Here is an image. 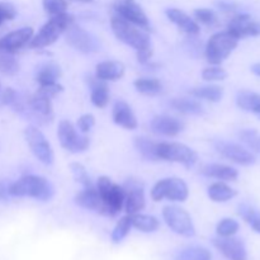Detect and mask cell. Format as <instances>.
Listing matches in <instances>:
<instances>
[{"label": "cell", "instance_id": "44", "mask_svg": "<svg viewBox=\"0 0 260 260\" xmlns=\"http://www.w3.org/2000/svg\"><path fill=\"white\" fill-rule=\"evenodd\" d=\"M63 91V86L58 83H53V84H47V85H40L38 90L36 91L40 95L46 96V98L53 99L55 96H57L58 94L62 93Z\"/></svg>", "mask_w": 260, "mask_h": 260}, {"label": "cell", "instance_id": "22", "mask_svg": "<svg viewBox=\"0 0 260 260\" xmlns=\"http://www.w3.org/2000/svg\"><path fill=\"white\" fill-rule=\"evenodd\" d=\"M112 117H113L114 123L126 129H136L137 126H139L136 116H135L129 104L126 103L124 101H121V99L114 103Z\"/></svg>", "mask_w": 260, "mask_h": 260}, {"label": "cell", "instance_id": "3", "mask_svg": "<svg viewBox=\"0 0 260 260\" xmlns=\"http://www.w3.org/2000/svg\"><path fill=\"white\" fill-rule=\"evenodd\" d=\"M111 27L114 36L121 42L126 43L127 46H131L132 48H135L136 52L152 46L150 36L147 35L146 30L132 24L128 20L119 17V15H113L111 18Z\"/></svg>", "mask_w": 260, "mask_h": 260}, {"label": "cell", "instance_id": "10", "mask_svg": "<svg viewBox=\"0 0 260 260\" xmlns=\"http://www.w3.org/2000/svg\"><path fill=\"white\" fill-rule=\"evenodd\" d=\"M24 136L33 155L42 164L52 165L53 160H55V154H53L52 147H51L50 142L46 139L45 135L42 134V131L38 129V127L28 126L24 129Z\"/></svg>", "mask_w": 260, "mask_h": 260}, {"label": "cell", "instance_id": "21", "mask_svg": "<svg viewBox=\"0 0 260 260\" xmlns=\"http://www.w3.org/2000/svg\"><path fill=\"white\" fill-rule=\"evenodd\" d=\"M165 13H167V17L169 18L170 22L174 23L182 32L189 36L200 35V24L196 22V19L190 18V15H188L184 10H180L178 8H170Z\"/></svg>", "mask_w": 260, "mask_h": 260}, {"label": "cell", "instance_id": "13", "mask_svg": "<svg viewBox=\"0 0 260 260\" xmlns=\"http://www.w3.org/2000/svg\"><path fill=\"white\" fill-rule=\"evenodd\" d=\"M27 117H30L38 123H50L55 117L52 99L46 98L37 93L32 94L27 98Z\"/></svg>", "mask_w": 260, "mask_h": 260}, {"label": "cell", "instance_id": "46", "mask_svg": "<svg viewBox=\"0 0 260 260\" xmlns=\"http://www.w3.org/2000/svg\"><path fill=\"white\" fill-rule=\"evenodd\" d=\"M94 124H95V118H94L93 114L90 113L83 114V116L78 119V122H76V126H78V128L80 129L83 134H86V132L90 131L94 127Z\"/></svg>", "mask_w": 260, "mask_h": 260}, {"label": "cell", "instance_id": "28", "mask_svg": "<svg viewBox=\"0 0 260 260\" xmlns=\"http://www.w3.org/2000/svg\"><path fill=\"white\" fill-rule=\"evenodd\" d=\"M61 75H62V71H61L60 65L56 62H47L40 68L36 80L40 85H47V84L57 83Z\"/></svg>", "mask_w": 260, "mask_h": 260}, {"label": "cell", "instance_id": "15", "mask_svg": "<svg viewBox=\"0 0 260 260\" xmlns=\"http://www.w3.org/2000/svg\"><path fill=\"white\" fill-rule=\"evenodd\" d=\"M228 30L239 40L246 37H258L260 36V22L254 20L249 14H238L230 20Z\"/></svg>", "mask_w": 260, "mask_h": 260}, {"label": "cell", "instance_id": "19", "mask_svg": "<svg viewBox=\"0 0 260 260\" xmlns=\"http://www.w3.org/2000/svg\"><path fill=\"white\" fill-rule=\"evenodd\" d=\"M150 127H151L152 132L159 136L175 137L182 134L184 129V123L175 117L156 116L151 119Z\"/></svg>", "mask_w": 260, "mask_h": 260}, {"label": "cell", "instance_id": "50", "mask_svg": "<svg viewBox=\"0 0 260 260\" xmlns=\"http://www.w3.org/2000/svg\"><path fill=\"white\" fill-rule=\"evenodd\" d=\"M74 2H78V3H84V4H88V3L94 2V0H74Z\"/></svg>", "mask_w": 260, "mask_h": 260}, {"label": "cell", "instance_id": "7", "mask_svg": "<svg viewBox=\"0 0 260 260\" xmlns=\"http://www.w3.org/2000/svg\"><path fill=\"white\" fill-rule=\"evenodd\" d=\"M157 156L160 160L178 162L185 168H192L198 160L197 152L180 142H159Z\"/></svg>", "mask_w": 260, "mask_h": 260}, {"label": "cell", "instance_id": "41", "mask_svg": "<svg viewBox=\"0 0 260 260\" xmlns=\"http://www.w3.org/2000/svg\"><path fill=\"white\" fill-rule=\"evenodd\" d=\"M239 222L234 218H223L217 223V235L221 238H229V236H234L239 231Z\"/></svg>", "mask_w": 260, "mask_h": 260}, {"label": "cell", "instance_id": "34", "mask_svg": "<svg viewBox=\"0 0 260 260\" xmlns=\"http://www.w3.org/2000/svg\"><path fill=\"white\" fill-rule=\"evenodd\" d=\"M131 223L135 229L142 231V233H154L160 228V222L156 217L150 215H142V213L132 215Z\"/></svg>", "mask_w": 260, "mask_h": 260}, {"label": "cell", "instance_id": "33", "mask_svg": "<svg viewBox=\"0 0 260 260\" xmlns=\"http://www.w3.org/2000/svg\"><path fill=\"white\" fill-rule=\"evenodd\" d=\"M134 85L139 93L146 96H156L162 91V84L157 79H137V80H135Z\"/></svg>", "mask_w": 260, "mask_h": 260}, {"label": "cell", "instance_id": "40", "mask_svg": "<svg viewBox=\"0 0 260 260\" xmlns=\"http://www.w3.org/2000/svg\"><path fill=\"white\" fill-rule=\"evenodd\" d=\"M193 13H194V18L197 23H202V24L208 25V27L217 25V14L212 9H208V8H198Z\"/></svg>", "mask_w": 260, "mask_h": 260}, {"label": "cell", "instance_id": "23", "mask_svg": "<svg viewBox=\"0 0 260 260\" xmlns=\"http://www.w3.org/2000/svg\"><path fill=\"white\" fill-rule=\"evenodd\" d=\"M124 68L123 62L114 60H107L99 62L95 68V78L103 81H117L123 78Z\"/></svg>", "mask_w": 260, "mask_h": 260}, {"label": "cell", "instance_id": "36", "mask_svg": "<svg viewBox=\"0 0 260 260\" xmlns=\"http://www.w3.org/2000/svg\"><path fill=\"white\" fill-rule=\"evenodd\" d=\"M131 228H132L131 216L127 215V216H124V217L119 218V221L117 222L116 228H114L113 231H112V235H111L112 241L116 244L121 243V241L123 240L127 235H128Z\"/></svg>", "mask_w": 260, "mask_h": 260}, {"label": "cell", "instance_id": "12", "mask_svg": "<svg viewBox=\"0 0 260 260\" xmlns=\"http://www.w3.org/2000/svg\"><path fill=\"white\" fill-rule=\"evenodd\" d=\"M113 8L117 15L122 17L123 19L128 20L129 23L137 25L146 32L151 30V25H150V20L146 13L142 9L141 5L137 4L135 0H132V2H117Z\"/></svg>", "mask_w": 260, "mask_h": 260}, {"label": "cell", "instance_id": "42", "mask_svg": "<svg viewBox=\"0 0 260 260\" xmlns=\"http://www.w3.org/2000/svg\"><path fill=\"white\" fill-rule=\"evenodd\" d=\"M42 7L48 15L53 17V15L66 13L69 3L68 0H42Z\"/></svg>", "mask_w": 260, "mask_h": 260}, {"label": "cell", "instance_id": "35", "mask_svg": "<svg viewBox=\"0 0 260 260\" xmlns=\"http://www.w3.org/2000/svg\"><path fill=\"white\" fill-rule=\"evenodd\" d=\"M175 260H212V255L207 249L192 246L180 251Z\"/></svg>", "mask_w": 260, "mask_h": 260}, {"label": "cell", "instance_id": "16", "mask_svg": "<svg viewBox=\"0 0 260 260\" xmlns=\"http://www.w3.org/2000/svg\"><path fill=\"white\" fill-rule=\"evenodd\" d=\"M33 33H35V30L32 27H23L20 29L9 32L0 38V51L9 53L17 52L24 46L29 45Z\"/></svg>", "mask_w": 260, "mask_h": 260}, {"label": "cell", "instance_id": "30", "mask_svg": "<svg viewBox=\"0 0 260 260\" xmlns=\"http://www.w3.org/2000/svg\"><path fill=\"white\" fill-rule=\"evenodd\" d=\"M109 98H111V94H109L107 84H104L103 80H99L95 78V83H93V85H91V103L96 108H106L109 103Z\"/></svg>", "mask_w": 260, "mask_h": 260}, {"label": "cell", "instance_id": "1", "mask_svg": "<svg viewBox=\"0 0 260 260\" xmlns=\"http://www.w3.org/2000/svg\"><path fill=\"white\" fill-rule=\"evenodd\" d=\"M9 193L13 197H29L47 202L53 197L55 189L46 178L40 175H24L10 184Z\"/></svg>", "mask_w": 260, "mask_h": 260}, {"label": "cell", "instance_id": "26", "mask_svg": "<svg viewBox=\"0 0 260 260\" xmlns=\"http://www.w3.org/2000/svg\"><path fill=\"white\" fill-rule=\"evenodd\" d=\"M170 107L175 111L187 116H201L203 114V106L196 99L190 98H174L170 102Z\"/></svg>", "mask_w": 260, "mask_h": 260}, {"label": "cell", "instance_id": "6", "mask_svg": "<svg viewBox=\"0 0 260 260\" xmlns=\"http://www.w3.org/2000/svg\"><path fill=\"white\" fill-rule=\"evenodd\" d=\"M189 196V189L180 178H165L159 180L151 189V198L155 202L162 200L184 202Z\"/></svg>", "mask_w": 260, "mask_h": 260}, {"label": "cell", "instance_id": "18", "mask_svg": "<svg viewBox=\"0 0 260 260\" xmlns=\"http://www.w3.org/2000/svg\"><path fill=\"white\" fill-rule=\"evenodd\" d=\"M75 203L81 208L89 211H95L96 213L103 216H109V211L106 203L102 200L96 187L84 188L83 190L75 196Z\"/></svg>", "mask_w": 260, "mask_h": 260}, {"label": "cell", "instance_id": "29", "mask_svg": "<svg viewBox=\"0 0 260 260\" xmlns=\"http://www.w3.org/2000/svg\"><path fill=\"white\" fill-rule=\"evenodd\" d=\"M236 194H238V192L235 189H233L230 185L222 182L213 183L208 187V197L213 202H228V201L236 197Z\"/></svg>", "mask_w": 260, "mask_h": 260}, {"label": "cell", "instance_id": "49", "mask_svg": "<svg viewBox=\"0 0 260 260\" xmlns=\"http://www.w3.org/2000/svg\"><path fill=\"white\" fill-rule=\"evenodd\" d=\"M251 73L254 74V75H256V76H260V62H258V63H254L253 66H251Z\"/></svg>", "mask_w": 260, "mask_h": 260}, {"label": "cell", "instance_id": "43", "mask_svg": "<svg viewBox=\"0 0 260 260\" xmlns=\"http://www.w3.org/2000/svg\"><path fill=\"white\" fill-rule=\"evenodd\" d=\"M226 78H228V71L217 65L206 68L202 71V79L206 81H221L225 80Z\"/></svg>", "mask_w": 260, "mask_h": 260}, {"label": "cell", "instance_id": "4", "mask_svg": "<svg viewBox=\"0 0 260 260\" xmlns=\"http://www.w3.org/2000/svg\"><path fill=\"white\" fill-rule=\"evenodd\" d=\"M239 41L240 40L229 30L216 33L208 40L207 45H206V60L211 65H221L238 47Z\"/></svg>", "mask_w": 260, "mask_h": 260}, {"label": "cell", "instance_id": "37", "mask_svg": "<svg viewBox=\"0 0 260 260\" xmlns=\"http://www.w3.org/2000/svg\"><path fill=\"white\" fill-rule=\"evenodd\" d=\"M239 139L254 152L260 155V132L253 128H246L239 132Z\"/></svg>", "mask_w": 260, "mask_h": 260}, {"label": "cell", "instance_id": "25", "mask_svg": "<svg viewBox=\"0 0 260 260\" xmlns=\"http://www.w3.org/2000/svg\"><path fill=\"white\" fill-rule=\"evenodd\" d=\"M236 104L240 109L254 113L260 119V94L251 90H240L236 94Z\"/></svg>", "mask_w": 260, "mask_h": 260}, {"label": "cell", "instance_id": "5", "mask_svg": "<svg viewBox=\"0 0 260 260\" xmlns=\"http://www.w3.org/2000/svg\"><path fill=\"white\" fill-rule=\"evenodd\" d=\"M96 189L108 208L109 216L113 217V216L118 215L123 208L124 200H126L124 188L112 182L111 178L103 175L96 182Z\"/></svg>", "mask_w": 260, "mask_h": 260}, {"label": "cell", "instance_id": "48", "mask_svg": "<svg viewBox=\"0 0 260 260\" xmlns=\"http://www.w3.org/2000/svg\"><path fill=\"white\" fill-rule=\"evenodd\" d=\"M9 187H10V184L9 183L5 182V180L0 182V200H4V201L8 200V197L10 196Z\"/></svg>", "mask_w": 260, "mask_h": 260}, {"label": "cell", "instance_id": "8", "mask_svg": "<svg viewBox=\"0 0 260 260\" xmlns=\"http://www.w3.org/2000/svg\"><path fill=\"white\" fill-rule=\"evenodd\" d=\"M162 217L167 225L175 234L184 238H193L196 228L189 213L178 206H165L162 208Z\"/></svg>", "mask_w": 260, "mask_h": 260}, {"label": "cell", "instance_id": "2", "mask_svg": "<svg viewBox=\"0 0 260 260\" xmlns=\"http://www.w3.org/2000/svg\"><path fill=\"white\" fill-rule=\"evenodd\" d=\"M74 24V17L68 13L53 15L42 25L38 33L33 36L29 42L30 48H45L53 45L69 27Z\"/></svg>", "mask_w": 260, "mask_h": 260}, {"label": "cell", "instance_id": "39", "mask_svg": "<svg viewBox=\"0 0 260 260\" xmlns=\"http://www.w3.org/2000/svg\"><path fill=\"white\" fill-rule=\"evenodd\" d=\"M0 71L5 75H14L19 71V62L12 56V53L0 51Z\"/></svg>", "mask_w": 260, "mask_h": 260}, {"label": "cell", "instance_id": "24", "mask_svg": "<svg viewBox=\"0 0 260 260\" xmlns=\"http://www.w3.org/2000/svg\"><path fill=\"white\" fill-rule=\"evenodd\" d=\"M205 177L215 178L220 180H228V182H234L238 179L239 172L233 167H229L225 164H206L201 169Z\"/></svg>", "mask_w": 260, "mask_h": 260}, {"label": "cell", "instance_id": "17", "mask_svg": "<svg viewBox=\"0 0 260 260\" xmlns=\"http://www.w3.org/2000/svg\"><path fill=\"white\" fill-rule=\"evenodd\" d=\"M213 246L229 260H246L248 259V251L245 245L239 239L229 236V238H218L212 240Z\"/></svg>", "mask_w": 260, "mask_h": 260}, {"label": "cell", "instance_id": "31", "mask_svg": "<svg viewBox=\"0 0 260 260\" xmlns=\"http://www.w3.org/2000/svg\"><path fill=\"white\" fill-rule=\"evenodd\" d=\"M190 95L196 96L200 99H206L212 103H217L222 99L223 96V89L218 85H203V86H196L189 90Z\"/></svg>", "mask_w": 260, "mask_h": 260}, {"label": "cell", "instance_id": "47", "mask_svg": "<svg viewBox=\"0 0 260 260\" xmlns=\"http://www.w3.org/2000/svg\"><path fill=\"white\" fill-rule=\"evenodd\" d=\"M136 53H137V61H139L140 63H142V65H146V63H149L150 60H151L152 53H154V48H152L151 46V47H147L141 51H137Z\"/></svg>", "mask_w": 260, "mask_h": 260}, {"label": "cell", "instance_id": "51", "mask_svg": "<svg viewBox=\"0 0 260 260\" xmlns=\"http://www.w3.org/2000/svg\"><path fill=\"white\" fill-rule=\"evenodd\" d=\"M117 2H132V0H117Z\"/></svg>", "mask_w": 260, "mask_h": 260}, {"label": "cell", "instance_id": "9", "mask_svg": "<svg viewBox=\"0 0 260 260\" xmlns=\"http://www.w3.org/2000/svg\"><path fill=\"white\" fill-rule=\"evenodd\" d=\"M57 137L61 146L66 151L71 152V154L84 152L90 146V140H89V137L84 136V135H79L75 127L73 126V123L69 122L68 119H62L58 123Z\"/></svg>", "mask_w": 260, "mask_h": 260}, {"label": "cell", "instance_id": "45", "mask_svg": "<svg viewBox=\"0 0 260 260\" xmlns=\"http://www.w3.org/2000/svg\"><path fill=\"white\" fill-rule=\"evenodd\" d=\"M17 15V10L10 3L0 2V25L7 20L14 19Z\"/></svg>", "mask_w": 260, "mask_h": 260}, {"label": "cell", "instance_id": "27", "mask_svg": "<svg viewBox=\"0 0 260 260\" xmlns=\"http://www.w3.org/2000/svg\"><path fill=\"white\" fill-rule=\"evenodd\" d=\"M134 144L139 154L145 160H149V161H159L160 160L159 156H157V145H159V142L152 141L147 137L139 136L135 137Z\"/></svg>", "mask_w": 260, "mask_h": 260}, {"label": "cell", "instance_id": "38", "mask_svg": "<svg viewBox=\"0 0 260 260\" xmlns=\"http://www.w3.org/2000/svg\"><path fill=\"white\" fill-rule=\"evenodd\" d=\"M69 169H70L74 179H75L79 184L83 185L84 188L94 187V184H93V182H91L90 177H89L88 172H86V169L84 168V165H81L80 162H70V164H69Z\"/></svg>", "mask_w": 260, "mask_h": 260}, {"label": "cell", "instance_id": "20", "mask_svg": "<svg viewBox=\"0 0 260 260\" xmlns=\"http://www.w3.org/2000/svg\"><path fill=\"white\" fill-rule=\"evenodd\" d=\"M126 190V200H124V210L128 216L140 213L146 206V200H145L144 188L140 187L139 183L128 184V187L124 188Z\"/></svg>", "mask_w": 260, "mask_h": 260}, {"label": "cell", "instance_id": "32", "mask_svg": "<svg viewBox=\"0 0 260 260\" xmlns=\"http://www.w3.org/2000/svg\"><path fill=\"white\" fill-rule=\"evenodd\" d=\"M238 213L246 223H249L255 233L260 234V211L249 203H240L238 207Z\"/></svg>", "mask_w": 260, "mask_h": 260}, {"label": "cell", "instance_id": "14", "mask_svg": "<svg viewBox=\"0 0 260 260\" xmlns=\"http://www.w3.org/2000/svg\"><path fill=\"white\" fill-rule=\"evenodd\" d=\"M66 42L75 48L76 51L81 53H91L95 51L96 43L95 40L91 37L89 32H86L84 28L79 27V25L71 24L70 27L66 29Z\"/></svg>", "mask_w": 260, "mask_h": 260}, {"label": "cell", "instance_id": "11", "mask_svg": "<svg viewBox=\"0 0 260 260\" xmlns=\"http://www.w3.org/2000/svg\"><path fill=\"white\" fill-rule=\"evenodd\" d=\"M215 147L218 154H221V156L239 165H243V167H249V165L256 162V157L253 152L235 142L217 141L215 144Z\"/></svg>", "mask_w": 260, "mask_h": 260}]
</instances>
